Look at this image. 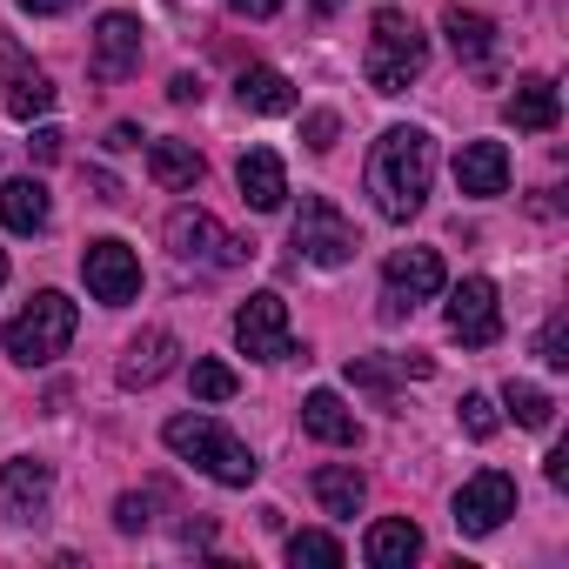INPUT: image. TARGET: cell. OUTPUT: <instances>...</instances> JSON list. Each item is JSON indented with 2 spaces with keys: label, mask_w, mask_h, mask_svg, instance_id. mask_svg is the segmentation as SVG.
Listing matches in <instances>:
<instances>
[{
  "label": "cell",
  "mask_w": 569,
  "mask_h": 569,
  "mask_svg": "<svg viewBox=\"0 0 569 569\" xmlns=\"http://www.w3.org/2000/svg\"><path fill=\"white\" fill-rule=\"evenodd\" d=\"M436 181V141L422 128H382V141L369 148V194L382 221H409L422 214Z\"/></svg>",
  "instance_id": "obj_1"
},
{
  "label": "cell",
  "mask_w": 569,
  "mask_h": 569,
  "mask_svg": "<svg viewBox=\"0 0 569 569\" xmlns=\"http://www.w3.org/2000/svg\"><path fill=\"white\" fill-rule=\"evenodd\" d=\"M161 442L181 456V462H194L201 476H214V482H228V489H248L254 482V449L234 436V429H221L214 416H168V429H161Z\"/></svg>",
  "instance_id": "obj_2"
},
{
  "label": "cell",
  "mask_w": 569,
  "mask_h": 569,
  "mask_svg": "<svg viewBox=\"0 0 569 569\" xmlns=\"http://www.w3.org/2000/svg\"><path fill=\"white\" fill-rule=\"evenodd\" d=\"M429 68V34L402 14V8H376L369 14V54H362V74L376 94H402L409 81H422Z\"/></svg>",
  "instance_id": "obj_3"
},
{
  "label": "cell",
  "mask_w": 569,
  "mask_h": 569,
  "mask_svg": "<svg viewBox=\"0 0 569 569\" xmlns=\"http://www.w3.org/2000/svg\"><path fill=\"white\" fill-rule=\"evenodd\" d=\"M74 322H81V316H74V302H68V296H54V289H41V296L8 322V329H0V342H8V356H14L21 369H41V362H54V356L74 342Z\"/></svg>",
  "instance_id": "obj_4"
},
{
  "label": "cell",
  "mask_w": 569,
  "mask_h": 569,
  "mask_svg": "<svg viewBox=\"0 0 569 569\" xmlns=\"http://www.w3.org/2000/svg\"><path fill=\"white\" fill-rule=\"evenodd\" d=\"M289 241H296V254L302 261H316V268H342V261H356V221L336 208V201H322V194H309L302 208H296V228H289Z\"/></svg>",
  "instance_id": "obj_5"
},
{
  "label": "cell",
  "mask_w": 569,
  "mask_h": 569,
  "mask_svg": "<svg viewBox=\"0 0 569 569\" xmlns=\"http://www.w3.org/2000/svg\"><path fill=\"white\" fill-rule=\"evenodd\" d=\"M442 296V254L436 248H396L382 268V322L416 316V302Z\"/></svg>",
  "instance_id": "obj_6"
},
{
  "label": "cell",
  "mask_w": 569,
  "mask_h": 569,
  "mask_svg": "<svg viewBox=\"0 0 569 569\" xmlns=\"http://www.w3.org/2000/svg\"><path fill=\"white\" fill-rule=\"evenodd\" d=\"M234 342H241V356H254V362H289V356H296L289 302H281L274 289L248 296V302L234 309Z\"/></svg>",
  "instance_id": "obj_7"
},
{
  "label": "cell",
  "mask_w": 569,
  "mask_h": 569,
  "mask_svg": "<svg viewBox=\"0 0 569 569\" xmlns=\"http://www.w3.org/2000/svg\"><path fill=\"white\" fill-rule=\"evenodd\" d=\"M81 274H88V296H94L101 309H128V302L141 296V261H134V248H128V241H114V234L88 241Z\"/></svg>",
  "instance_id": "obj_8"
},
{
  "label": "cell",
  "mask_w": 569,
  "mask_h": 569,
  "mask_svg": "<svg viewBox=\"0 0 569 569\" xmlns=\"http://www.w3.org/2000/svg\"><path fill=\"white\" fill-rule=\"evenodd\" d=\"M449 336L462 349H489L502 336V302H496V281L489 274L456 281V296H449Z\"/></svg>",
  "instance_id": "obj_9"
},
{
  "label": "cell",
  "mask_w": 569,
  "mask_h": 569,
  "mask_svg": "<svg viewBox=\"0 0 569 569\" xmlns=\"http://www.w3.org/2000/svg\"><path fill=\"white\" fill-rule=\"evenodd\" d=\"M516 516V482L502 476V469H482V476H469L462 489H456V529L462 536H489V529H502Z\"/></svg>",
  "instance_id": "obj_10"
},
{
  "label": "cell",
  "mask_w": 569,
  "mask_h": 569,
  "mask_svg": "<svg viewBox=\"0 0 569 569\" xmlns=\"http://www.w3.org/2000/svg\"><path fill=\"white\" fill-rule=\"evenodd\" d=\"M88 74L94 81H128L141 74V21L134 14H101L94 21V54H88Z\"/></svg>",
  "instance_id": "obj_11"
},
{
  "label": "cell",
  "mask_w": 569,
  "mask_h": 569,
  "mask_svg": "<svg viewBox=\"0 0 569 569\" xmlns=\"http://www.w3.org/2000/svg\"><path fill=\"white\" fill-rule=\"evenodd\" d=\"M168 248H174V261H214V268L241 261V241H228L208 208H174L168 214Z\"/></svg>",
  "instance_id": "obj_12"
},
{
  "label": "cell",
  "mask_w": 569,
  "mask_h": 569,
  "mask_svg": "<svg viewBox=\"0 0 569 569\" xmlns=\"http://www.w3.org/2000/svg\"><path fill=\"white\" fill-rule=\"evenodd\" d=\"M48 502H54V469L48 462L14 456L0 469V516L8 522H34V516H48Z\"/></svg>",
  "instance_id": "obj_13"
},
{
  "label": "cell",
  "mask_w": 569,
  "mask_h": 569,
  "mask_svg": "<svg viewBox=\"0 0 569 569\" xmlns=\"http://www.w3.org/2000/svg\"><path fill=\"white\" fill-rule=\"evenodd\" d=\"M0 88H8L0 101H8V114H14V121H34V114H48V108H54V81H48L34 61H21L8 41H0Z\"/></svg>",
  "instance_id": "obj_14"
},
{
  "label": "cell",
  "mask_w": 569,
  "mask_h": 569,
  "mask_svg": "<svg viewBox=\"0 0 569 569\" xmlns=\"http://www.w3.org/2000/svg\"><path fill=\"white\" fill-rule=\"evenodd\" d=\"M234 188H241V201H248L254 214H274L281 201H289V168H281L274 148H248V154L234 161Z\"/></svg>",
  "instance_id": "obj_15"
},
{
  "label": "cell",
  "mask_w": 569,
  "mask_h": 569,
  "mask_svg": "<svg viewBox=\"0 0 569 569\" xmlns=\"http://www.w3.org/2000/svg\"><path fill=\"white\" fill-rule=\"evenodd\" d=\"M502 121L522 128V134H549V128L562 121V94H556V81H549V74H522L516 94L502 101Z\"/></svg>",
  "instance_id": "obj_16"
},
{
  "label": "cell",
  "mask_w": 569,
  "mask_h": 569,
  "mask_svg": "<svg viewBox=\"0 0 569 569\" xmlns=\"http://www.w3.org/2000/svg\"><path fill=\"white\" fill-rule=\"evenodd\" d=\"M174 356H181V349H174L168 329H141V336L121 349V369H114V376H121V389H154V382L174 369Z\"/></svg>",
  "instance_id": "obj_17"
},
{
  "label": "cell",
  "mask_w": 569,
  "mask_h": 569,
  "mask_svg": "<svg viewBox=\"0 0 569 569\" xmlns=\"http://www.w3.org/2000/svg\"><path fill=\"white\" fill-rule=\"evenodd\" d=\"M456 188L476 194V201L502 194V188H509V148H502V141H469V148L456 154Z\"/></svg>",
  "instance_id": "obj_18"
},
{
  "label": "cell",
  "mask_w": 569,
  "mask_h": 569,
  "mask_svg": "<svg viewBox=\"0 0 569 569\" xmlns=\"http://www.w3.org/2000/svg\"><path fill=\"white\" fill-rule=\"evenodd\" d=\"M442 34H449V48H456L462 68H489V54H496V21H489V14L449 8V14H442Z\"/></svg>",
  "instance_id": "obj_19"
},
{
  "label": "cell",
  "mask_w": 569,
  "mask_h": 569,
  "mask_svg": "<svg viewBox=\"0 0 569 569\" xmlns=\"http://www.w3.org/2000/svg\"><path fill=\"white\" fill-rule=\"evenodd\" d=\"M302 429H309L316 442H329V449H349V442H356V416H349V402H342L336 389H309V396H302Z\"/></svg>",
  "instance_id": "obj_20"
},
{
  "label": "cell",
  "mask_w": 569,
  "mask_h": 569,
  "mask_svg": "<svg viewBox=\"0 0 569 569\" xmlns=\"http://www.w3.org/2000/svg\"><path fill=\"white\" fill-rule=\"evenodd\" d=\"M362 549H369V562H376V569H409V562L422 556V529H416L409 516H382V522L369 529V542H362Z\"/></svg>",
  "instance_id": "obj_21"
},
{
  "label": "cell",
  "mask_w": 569,
  "mask_h": 569,
  "mask_svg": "<svg viewBox=\"0 0 569 569\" xmlns=\"http://www.w3.org/2000/svg\"><path fill=\"white\" fill-rule=\"evenodd\" d=\"M148 174H154L161 188H174V194H188V188H201V174H208V161L194 154V141H154V148H148Z\"/></svg>",
  "instance_id": "obj_22"
},
{
  "label": "cell",
  "mask_w": 569,
  "mask_h": 569,
  "mask_svg": "<svg viewBox=\"0 0 569 569\" xmlns=\"http://www.w3.org/2000/svg\"><path fill=\"white\" fill-rule=\"evenodd\" d=\"M0 221H8L14 234H41V228H48V188H41L34 174L0 181Z\"/></svg>",
  "instance_id": "obj_23"
},
{
  "label": "cell",
  "mask_w": 569,
  "mask_h": 569,
  "mask_svg": "<svg viewBox=\"0 0 569 569\" xmlns=\"http://www.w3.org/2000/svg\"><path fill=\"white\" fill-rule=\"evenodd\" d=\"M234 94H241L248 114H289L296 108V88H289V74H281V68H248L234 81Z\"/></svg>",
  "instance_id": "obj_24"
},
{
  "label": "cell",
  "mask_w": 569,
  "mask_h": 569,
  "mask_svg": "<svg viewBox=\"0 0 569 569\" xmlns=\"http://www.w3.org/2000/svg\"><path fill=\"white\" fill-rule=\"evenodd\" d=\"M316 502H322L329 516H356V509H362V469H349V462L316 469Z\"/></svg>",
  "instance_id": "obj_25"
},
{
  "label": "cell",
  "mask_w": 569,
  "mask_h": 569,
  "mask_svg": "<svg viewBox=\"0 0 569 569\" xmlns=\"http://www.w3.org/2000/svg\"><path fill=\"white\" fill-rule=\"evenodd\" d=\"M502 402H509V416H516L522 429H549V422H556V402H549L536 382H509V389H502Z\"/></svg>",
  "instance_id": "obj_26"
},
{
  "label": "cell",
  "mask_w": 569,
  "mask_h": 569,
  "mask_svg": "<svg viewBox=\"0 0 569 569\" xmlns=\"http://www.w3.org/2000/svg\"><path fill=\"white\" fill-rule=\"evenodd\" d=\"M289 562L296 569H336L342 562V542L322 536V529H302V536H289Z\"/></svg>",
  "instance_id": "obj_27"
},
{
  "label": "cell",
  "mask_w": 569,
  "mask_h": 569,
  "mask_svg": "<svg viewBox=\"0 0 569 569\" xmlns=\"http://www.w3.org/2000/svg\"><path fill=\"white\" fill-rule=\"evenodd\" d=\"M188 382H194V396H201V402H228V396H234V369H228V362H208V356L194 362V376H188Z\"/></svg>",
  "instance_id": "obj_28"
},
{
  "label": "cell",
  "mask_w": 569,
  "mask_h": 569,
  "mask_svg": "<svg viewBox=\"0 0 569 569\" xmlns=\"http://www.w3.org/2000/svg\"><path fill=\"white\" fill-rule=\"evenodd\" d=\"M456 416H462V436H476V442H489V436H496V422H502L489 396H462V402H456Z\"/></svg>",
  "instance_id": "obj_29"
},
{
  "label": "cell",
  "mask_w": 569,
  "mask_h": 569,
  "mask_svg": "<svg viewBox=\"0 0 569 569\" xmlns=\"http://www.w3.org/2000/svg\"><path fill=\"white\" fill-rule=\"evenodd\" d=\"M536 356H542L549 369H569V322H562V316H549V322H542V336H536Z\"/></svg>",
  "instance_id": "obj_30"
},
{
  "label": "cell",
  "mask_w": 569,
  "mask_h": 569,
  "mask_svg": "<svg viewBox=\"0 0 569 569\" xmlns=\"http://www.w3.org/2000/svg\"><path fill=\"white\" fill-rule=\"evenodd\" d=\"M148 509H154V496H121V502H114V529H121V536H141V529L154 522Z\"/></svg>",
  "instance_id": "obj_31"
},
{
  "label": "cell",
  "mask_w": 569,
  "mask_h": 569,
  "mask_svg": "<svg viewBox=\"0 0 569 569\" xmlns=\"http://www.w3.org/2000/svg\"><path fill=\"white\" fill-rule=\"evenodd\" d=\"M302 134H309V148H316V154H329V148H336V134H342V121H336L329 108H316V114L302 121Z\"/></svg>",
  "instance_id": "obj_32"
},
{
  "label": "cell",
  "mask_w": 569,
  "mask_h": 569,
  "mask_svg": "<svg viewBox=\"0 0 569 569\" xmlns=\"http://www.w3.org/2000/svg\"><path fill=\"white\" fill-rule=\"evenodd\" d=\"M61 141H68L61 128H34V141H28V154H34V161H61Z\"/></svg>",
  "instance_id": "obj_33"
},
{
  "label": "cell",
  "mask_w": 569,
  "mask_h": 569,
  "mask_svg": "<svg viewBox=\"0 0 569 569\" xmlns=\"http://www.w3.org/2000/svg\"><path fill=\"white\" fill-rule=\"evenodd\" d=\"M234 14H248V21H274L281 14V0H228Z\"/></svg>",
  "instance_id": "obj_34"
},
{
  "label": "cell",
  "mask_w": 569,
  "mask_h": 569,
  "mask_svg": "<svg viewBox=\"0 0 569 569\" xmlns=\"http://www.w3.org/2000/svg\"><path fill=\"white\" fill-rule=\"evenodd\" d=\"M168 101H174V108L201 101V81H194V74H174V81H168Z\"/></svg>",
  "instance_id": "obj_35"
},
{
  "label": "cell",
  "mask_w": 569,
  "mask_h": 569,
  "mask_svg": "<svg viewBox=\"0 0 569 569\" xmlns=\"http://www.w3.org/2000/svg\"><path fill=\"white\" fill-rule=\"evenodd\" d=\"M108 148H141V128H134V121H114V128H108Z\"/></svg>",
  "instance_id": "obj_36"
},
{
  "label": "cell",
  "mask_w": 569,
  "mask_h": 569,
  "mask_svg": "<svg viewBox=\"0 0 569 569\" xmlns=\"http://www.w3.org/2000/svg\"><path fill=\"white\" fill-rule=\"evenodd\" d=\"M14 8H21V14H68L74 0H14Z\"/></svg>",
  "instance_id": "obj_37"
},
{
  "label": "cell",
  "mask_w": 569,
  "mask_h": 569,
  "mask_svg": "<svg viewBox=\"0 0 569 569\" xmlns=\"http://www.w3.org/2000/svg\"><path fill=\"white\" fill-rule=\"evenodd\" d=\"M549 482H556V489L569 482V449H549Z\"/></svg>",
  "instance_id": "obj_38"
},
{
  "label": "cell",
  "mask_w": 569,
  "mask_h": 569,
  "mask_svg": "<svg viewBox=\"0 0 569 569\" xmlns=\"http://www.w3.org/2000/svg\"><path fill=\"white\" fill-rule=\"evenodd\" d=\"M316 8H322V14H329V8H342V0H316Z\"/></svg>",
  "instance_id": "obj_39"
},
{
  "label": "cell",
  "mask_w": 569,
  "mask_h": 569,
  "mask_svg": "<svg viewBox=\"0 0 569 569\" xmlns=\"http://www.w3.org/2000/svg\"><path fill=\"white\" fill-rule=\"evenodd\" d=\"M0 281H8V254H0Z\"/></svg>",
  "instance_id": "obj_40"
}]
</instances>
